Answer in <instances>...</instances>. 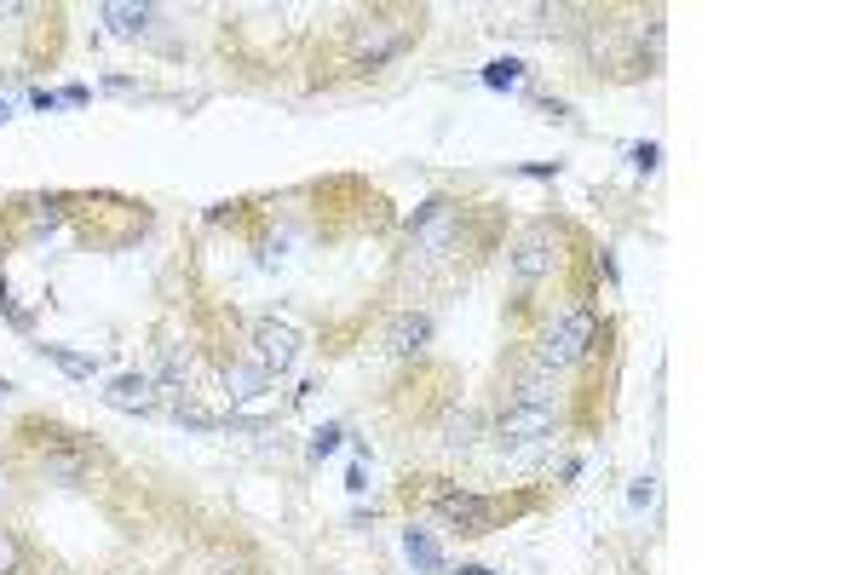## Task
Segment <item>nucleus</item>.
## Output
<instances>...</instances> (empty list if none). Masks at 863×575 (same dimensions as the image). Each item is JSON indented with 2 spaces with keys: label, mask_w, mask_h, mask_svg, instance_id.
Wrapping results in <instances>:
<instances>
[{
  "label": "nucleus",
  "mask_w": 863,
  "mask_h": 575,
  "mask_svg": "<svg viewBox=\"0 0 863 575\" xmlns=\"http://www.w3.org/2000/svg\"><path fill=\"white\" fill-rule=\"evenodd\" d=\"M593 340H599V317H593L587 305H564L559 317L541 328V340H536V368H547V374H564V368L587 363Z\"/></svg>",
  "instance_id": "f257e3e1"
},
{
  "label": "nucleus",
  "mask_w": 863,
  "mask_h": 575,
  "mask_svg": "<svg viewBox=\"0 0 863 575\" xmlns=\"http://www.w3.org/2000/svg\"><path fill=\"white\" fill-rule=\"evenodd\" d=\"M415 41V23L409 18H386V12H374V18H363L357 23V35H351V52L363 58L369 69H380V64H392L403 46Z\"/></svg>",
  "instance_id": "f03ea898"
},
{
  "label": "nucleus",
  "mask_w": 863,
  "mask_h": 575,
  "mask_svg": "<svg viewBox=\"0 0 863 575\" xmlns=\"http://www.w3.org/2000/svg\"><path fill=\"white\" fill-rule=\"evenodd\" d=\"M564 236H559V225H530L524 236H518V248H513V276L518 282H541V276H553L559 271V259H564Z\"/></svg>",
  "instance_id": "7ed1b4c3"
},
{
  "label": "nucleus",
  "mask_w": 863,
  "mask_h": 575,
  "mask_svg": "<svg viewBox=\"0 0 863 575\" xmlns=\"http://www.w3.org/2000/svg\"><path fill=\"white\" fill-rule=\"evenodd\" d=\"M93 466H98V449L75 432H52V443L41 449V472H47L52 483H87Z\"/></svg>",
  "instance_id": "20e7f679"
},
{
  "label": "nucleus",
  "mask_w": 863,
  "mask_h": 575,
  "mask_svg": "<svg viewBox=\"0 0 863 575\" xmlns=\"http://www.w3.org/2000/svg\"><path fill=\"white\" fill-rule=\"evenodd\" d=\"M432 506H438V518L455 524L461 535H490L495 529V501H484V495H467V489H432Z\"/></svg>",
  "instance_id": "39448f33"
},
{
  "label": "nucleus",
  "mask_w": 863,
  "mask_h": 575,
  "mask_svg": "<svg viewBox=\"0 0 863 575\" xmlns=\"http://www.w3.org/2000/svg\"><path fill=\"white\" fill-rule=\"evenodd\" d=\"M294 363H300V334H294L288 322H277V317L254 322V368H265V374H288Z\"/></svg>",
  "instance_id": "423d86ee"
},
{
  "label": "nucleus",
  "mask_w": 863,
  "mask_h": 575,
  "mask_svg": "<svg viewBox=\"0 0 863 575\" xmlns=\"http://www.w3.org/2000/svg\"><path fill=\"white\" fill-rule=\"evenodd\" d=\"M559 432V409H524V403H507L501 420H495V437L513 443V449H530V443H547Z\"/></svg>",
  "instance_id": "0eeeda50"
},
{
  "label": "nucleus",
  "mask_w": 863,
  "mask_h": 575,
  "mask_svg": "<svg viewBox=\"0 0 863 575\" xmlns=\"http://www.w3.org/2000/svg\"><path fill=\"white\" fill-rule=\"evenodd\" d=\"M104 403L127 414H162V386H156V374H116L104 386Z\"/></svg>",
  "instance_id": "6e6552de"
},
{
  "label": "nucleus",
  "mask_w": 863,
  "mask_h": 575,
  "mask_svg": "<svg viewBox=\"0 0 863 575\" xmlns=\"http://www.w3.org/2000/svg\"><path fill=\"white\" fill-rule=\"evenodd\" d=\"M426 345H432V317H426V311H403V317L386 328V351H392V357H415Z\"/></svg>",
  "instance_id": "1a4fd4ad"
},
{
  "label": "nucleus",
  "mask_w": 863,
  "mask_h": 575,
  "mask_svg": "<svg viewBox=\"0 0 863 575\" xmlns=\"http://www.w3.org/2000/svg\"><path fill=\"white\" fill-rule=\"evenodd\" d=\"M513 403H524V409H559V374L524 368V374L513 380Z\"/></svg>",
  "instance_id": "9d476101"
},
{
  "label": "nucleus",
  "mask_w": 863,
  "mask_h": 575,
  "mask_svg": "<svg viewBox=\"0 0 863 575\" xmlns=\"http://www.w3.org/2000/svg\"><path fill=\"white\" fill-rule=\"evenodd\" d=\"M265 368H254V363H225V397L231 403H254V397H265Z\"/></svg>",
  "instance_id": "9b49d317"
},
{
  "label": "nucleus",
  "mask_w": 863,
  "mask_h": 575,
  "mask_svg": "<svg viewBox=\"0 0 863 575\" xmlns=\"http://www.w3.org/2000/svg\"><path fill=\"white\" fill-rule=\"evenodd\" d=\"M403 552H409L415 570H432V575L444 570V552H438V541H432L426 529H403Z\"/></svg>",
  "instance_id": "f8f14e48"
},
{
  "label": "nucleus",
  "mask_w": 863,
  "mask_h": 575,
  "mask_svg": "<svg viewBox=\"0 0 863 575\" xmlns=\"http://www.w3.org/2000/svg\"><path fill=\"white\" fill-rule=\"evenodd\" d=\"M104 23H110L116 35H144V29H150V6H121V0H110V6H104Z\"/></svg>",
  "instance_id": "ddd939ff"
},
{
  "label": "nucleus",
  "mask_w": 863,
  "mask_h": 575,
  "mask_svg": "<svg viewBox=\"0 0 863 575\" xmlns=\"http://www.w3.org/2000/svg\"><path fill=\"white\" fill-rule=\"evenodd\" d=\"M41 357H47V363H58V368H64V374H75V380H93V357H75V351H64V345H41Z\"/></svg>",
  "instance_id": "4468645a"
},
{
  "label": "nucleus",
  "mask_w": 863,
  "mask_h": 575,
  "mask_svg": "<svg viewBox=\"0 0 863 575\" xmlns=\"http://www.w3.org/2000/svg\"><path fill=\"white\" fill-rule=\"evenodd\" d=\"M24 570V541L12 529H0V575H18Z\"/></svg>",
  "instance_id": "2eb2a0df"
},
{
  "label": "nucleus",
  "mask_w": 863,
  "mask_h": 575,
  "mask_svg": "<svg viewBox=\"0 0 863 575\" xmlns=\"http://www.w3.org/2000/svg\"><path fill=\"white\" fill-rule=\"evenodd\" d=\"M484 81H490V87H518V81H524V64H518V58H495V64L484 69Z\"/></svg>",
  "instance_id": "dca6fc26"
},
{
  "label": "nucleus",
  "mask_w": 863,
  "mask_h": 575,
  "mask_svg": "<svg viewBox=\"0 0 863 575\" xmlns=\"http://www.w3.org/2000/svg\"><path fill=\"white\" fill-rule=\"evenodd\" d=\"M340 437H346V432H340V426H323V432L311 437V455H317V460H328V455H334V449H340Z\"/></svg>",
  "instance_id": "f3484780"
},
{
  "label": "nucleus",
  "mask_w": 863,
  "mask_h": 575,
  "mask_svg": "<svg viewBox=\"0 0 863 575\" xmlns=\"http://www.w3.org/2000/svg\"><path fill=\"white\" fill-rule=\"evenodd\" d=\"M633 167H639V173H651V167H656V144H633Z\"/></svg>",
  "instance_id": "a211bd4d"
},
{
  "label": "nucleus",
  "mask_w": 863,
  "mask_h": 575,
  "mask_svg": "<svg viewBox=\"0 0 863 575\" xmlns=\"http://www.w3.org/2000/svg\"><path fill=\"white\" fill-rule=\"evenodd\" d=\"M29 98H35V110H58V92H47V87H35Z\"/></svg>",
  "instance_id": "6ab92c4d"
},
{
  "label": "nucleus",
  "mask_w": 863,
  "mask_h": 575,
  "mask_svg": "<svg viewBox=\"0 0 863 575\" xmlns=\"http://www.w3.org/2000/svg\"><path fill=\"white\" fill-rule=\"evenodd\" d=\"M651 495H656L651 478H639V483H633V506H651Z\"/></svg>",
  "instance_id": "aec40b11"
},
{
  "label": "nucleus",
  "mask_w": 863,
  "mask_h": 575,
  "mask_svg": "<svg viewBox=\"0 0 863 575\" xmlns=\"http://www.w3.org/2000/svg\"><path fill=\"white\" fill-rule=\"evenodd\" d=\"M455 575H490V570H478V564H461V570H455Z\"/></svg>",
  "instance_id": "412c9836"
},
{
  "label": "nucleus",
  "mask_w": 863,
  "mask_h": 575,
  "mask_svg": "<svg viewBox=\"0 0 863 575\" xmlns=\"http://www.w3.org/2000/svg\"><path fill=\"white\" fill-rule=\"evenodd\" d=\"M6 115H12V110H6V98H0V121H6Z\"/></svg>",
  "instance_id": "4be33fe9"
}]
</instances>
